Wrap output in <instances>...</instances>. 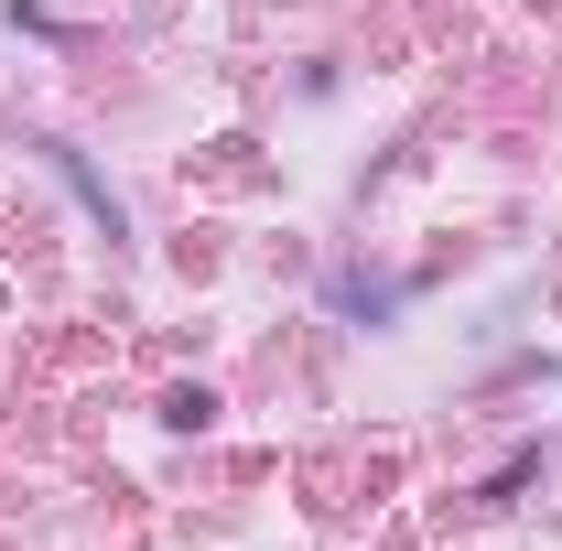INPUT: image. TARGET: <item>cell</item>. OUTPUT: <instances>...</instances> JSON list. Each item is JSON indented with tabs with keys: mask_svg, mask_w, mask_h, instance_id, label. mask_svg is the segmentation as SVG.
I'll list each match as a JSON object with an SVG mask.
<instances>
[]
</instances>
